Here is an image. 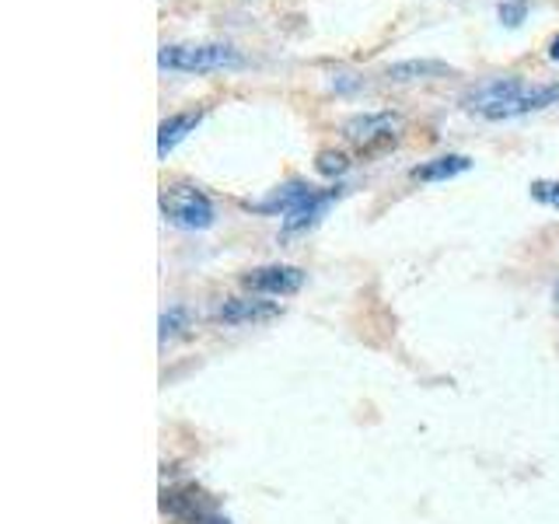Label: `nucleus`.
I'll list each match as a JSON object with an SVG mask.
<instances>
[{
  "label": "nucleus",
  "instance_id": "1",
  "mask_svg": "<svg viewBox=\"0 0 559 524\" xmlns=\"http://www.w3.org/2000/svg\"><path fill=\"white\" fill-rule=\"evenodd\" d=\"M157 63L179 74H206V70H231L241 67L238 49L224 43H189V46H165L157 52Z\"/></svg>",
  "mask_w": 559,
  "mask_h": 524
},
{
  "label": "nucleus",
  "instance_id": "2",
  "mask_svg": "<svg viewBox=\"0 0 559 524\" xmlns=\"http://www.w3.org/2000/svg\"><path fill=\"white\" fill-rule=\"evenodd\" d=\"M162 214L186 231H203L214 224V203L197 186H168L162 192Z\"/></svg>",
  "mask_w": 559,
  "mask_h": 524
},
{
  "label": "nucleus",
  "instance_id": "3",
  "mask_svg": "<svg viewBox=\"0 0 559 524\" xmlns=\"http://www.w3.org/2000/svg\"><path fill=\"white\" fill-rule=\"evenodd\" d=\"M524 92H528V87H524L521 78H493V81H483L479 87H472L465 95V105L486 119H514V105L521 102Z\"/></svg>",
  "mask_w": 559,
  "mask_h": 524
},
{
  "label": "nucleus",
  "instance_id": "4",
  "mask_svg": "<svg viewBox=\"0 0 559 524\" xmlns=\"http://www.w3.org/2000/svg\"><path fill=\"white\" fill-rule=\"evenodd\" d=\"M349 144H357L360 151H378L384 144H395L402 133V119L392 112H367V116H354L343 127Z\"/></svg>",
  "mask_w": 559,
  "mask_h": 524
},
{
  "label": "nucleus",
  "instance_id": "5",
  "mask_svg": "<svg viewBox=\"0 0 559 524\" xmlns=\"http://www.w3.org/2000/svg\"><path fill=\"white\" fill-rule=\"evenodd\" d=\"M252 294H270V297H287L297 294L305 284V273L297 266H259L252 273H245L241 279Z\"/></svg>",
  "mask_w": 559,
  "mask_h": 524
},
{
  "label": "nucleus",
  "instance_id": "6",
  "mask_svg": "<svg viewBox=\"0 0 559 524\" xmlns=\"http://www.w3.org/2000/svg\"><path fill=\"white\" fill-rule=\"evenodd\" d=\"M280 305L273 301H259V297H231L217 308V322L224 325H245V322H266L276 319Z\"/></svg>",
  "mask_w": 559,
  "mask_h": 524
},
{
  "label": "nucleus",
  "instance_id": "7",
  "mask_svg": "<svg viewBox=\"0 0 559 524\" xmlns=\"http://www.w3.org/2000/svg\"><path fill=\"white\" fill-rule=\"evenodd\" d=\"M336 200V189H314L311 196L305 200V203H297L290 214L284 217V231L287 235H294V231H305V227H311L314 221H319L325 210H329V203Z\"/></svg>",
  "mask_w": 559,
  "mask_h": 524
},
{
  "label": "nucleus",
  "instance_id": "8",
  "mask_svg": "<svg viewBox=\"0 0 559 524\" xmlns=\"http://www.w3.org/2000/svg\"><path fill=\"white\" fill-rule=\"evenodd\" d=\"M165 511L179 514V517H186L192 524H227V517H217L203 503V497L192 493V489H186V493H165Z\"/></svg>",
  "mask_w": 559,
  "mask_h": 524
},
{
  "label": "nucleus",
  "instance_id": "9",
  "mask_svg": "<svg viewBox=\"0 0 559 524\" xmlns=\"http://www.w3.org/2000/svg\"><path fill=\"white\" fill-rule=\"evenodd\" d=\"M200 119H203V112H175V116H168L165 122H162V130H157V154H168V151H175L182 144V140L200 127Z\"/></svg>",
  "mask_w": 559,
  "mask_h": 524
},
{
  "label": "nucleus",
  "instance_id": "10",
  "mask_svg": "<svg viewBox=\"0 0 559 524\" xmlns=\"http://www.w3.org/2000/svg\"><path fill=\"white\" fill-rule=\"evenodd\" d=\"M392 81L399 84H409V81H433V78H448L451 67L441 63V60H402V63H392L384 70Z\"/></svg>",
  "mask_w": 559,
  "mask_h": 524
},
{
  "label": "nucleus",
  "instance_id": "11",
  "mask_svg": "<svg viewBox=\"0 0 559 524\" xmlns=\"http://www.w3.org/2000/svg\"><path fill=\"white\" fill-rule=\"evenodd\" d=\"M468 157L465 154H444V157H433V162H424L413 168V179L416 182H444V179H454V175L468 171Z\"/></svg>",
  "mask_w": 559,
  "mask_h": 524
},
{
  "label": "nucleus",
  "instance_id": "12",
  "mask_svg": "<svg viewBox=\"0 0 559 524\" xmlns=\"http://www.w3.org/2000/svg\"><path fill=\"white\" fill-rule=\"evenodd\" d=\"M311 186H305V182H287V186H280L270 200H262V203H255L252 210H259V214H290V210L297 206V203H305L308 196H311Z\"/></svg>",
  "mask_w": 559,
  "mask_h": 524
},
{
  "label": "nucleus",
  "instance_id": "13",
  "mask_svg": "<svg viewBox=\"0 0 559 524\" xmlns=\"http://www.w3.org/2000/svg\"><path fill=\"white\" fill-rule=\"evenodd\" d=\"M524 17H528V0H503V4H500V22L503 25L518 28Z\"/></svg>",
  "mask_w": 559,
  "mask_h": 524
},
{
  "label": "nucleus",
  "instance_id": "14",
  "mask_svg": "<svg viewBox=\"0 0 559 524\" xmlns=\"http://www.w3.org/2000/svg\"><path fill=\"white\" fill-rule=\"evenodd\" d=\"M346 154L343 151H319V162H314V168H319L322 175H343L346 171Z\"/></svg>",
  "mask_w": 559,
  "mask_h": 524
},
{
  "label": "nucleus",
  "instance_id": "15",
  "mask_svg": "<svg viewBox=\"0 0 559 524\" xmlns=\"http://www.w3.org/2000/svg\"><path fill=\"white\" fill-rule=\"evenodd\" d=\"M186 325V311L182 308H171L162 314V340H171V336H179V329Z\"/></svg>",
  "mask_w": 559,
  "mask_h": 524
},
{
  "label": "nucleus",
  "instance_id": "16",
  "mask_svg": "<svg viewBox=\"0 0 559 524\" xmlns=\"http://www.w3.org/2000/svg\"><path fill=\"white\" fill-rule=\"evenodd\" d=\"M532 196L559 210V182H535L532 186Z\"/></svg>",
  "mask_w": 559,
  "mask_h": 524
},
{
  "label": "nucleus",
  "instance_id": "17",
  "mask_svg": "<svg viewBox=\"0 0 559 524\" xmlns=\"http://www.w3.org/2000/svg\"><path fill=\"white\" fill-rule=\"evenodd\" d=\"M549 57H552V60H559V35H556L552 46H549Z\"/></svg>",
  "mask_w": 559,
  "mask_h": 524
},
{
  "label": "nucleus",
  "instance_id": "18",
  "mask_svg": "<svg viewBox=\"0 0 559 524\" xmlns=\"http://www.w3.org/2000/svg\"><path fill=\"white\" fill-rule=\"evenodd\" d=\"M552 297H556V308H559V284H556V294Z\"/></svg>",
  "mask_w": 559,
  "mask_h": 524
}]
</instances>
